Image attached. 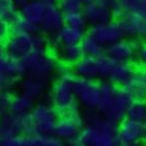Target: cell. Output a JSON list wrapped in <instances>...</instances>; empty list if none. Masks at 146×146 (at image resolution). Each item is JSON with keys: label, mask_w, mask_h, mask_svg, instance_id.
Segmentation results:
<instances>
[{"label": "cell", "mask_w": 146, "mask_h": 146, "mask_svg": "<svg viewBox=\"0 0 146 146\" xmlns=\"http://www.w3.org/2000/svg\"><path fill=\"white\" fill-rule=\"evenodd\" d=\"M10 33V27L7 22L0 19V40L3 41Z\"/></svg>", "instance_id": "cell-40"}, {"label": "cell", "mask_w": 146, "mask_h": 146, "mask_svg": "<svg viewBox=\"0 0 146 146\" xmlns=\"http://www.w3.org/2000/svg\"><path fill=\"white\" fill-rule=\"evenodd\" d=\"M1 146H24V135H17L8 139L1 140Z\"/></svg>", "instance_id": "cell-38"}, {"label": "cell", "mask_w": 146, "mask_h": 146, "mask_svg": "<svg viewBox=\"0 0 146 146\" xmlns=\"http://www.w3.org/2000/svg\"><path fill=\"white\" fill-rule=\"evenodd\" d=\"M76 79L56 77L50 87L48 102L52 103L60 115L82 113V106L78 102L74 90V82Z\"/></svg>", "instance_id": "cell-2"}, {"label": "cell", "mask_w": 146, "mask_h": 146, "mask_svg": "<svg viewBox=\"0 0 146 146\" xmlns=\"http://www.w3.org/2000/svg\"><path fill=\"white\" fill-rule=\"evenodd\" d=\"M117 136L120 145L143 142L144 123L125 118L117 125Z\"/></svg>", "instance_id": "cell-13"}, {"label": "cell", "mask_w": 146, "mask_h": 146, "mask_svg": "<svg viewBox=\"0 0 146 146\" xmlns=\"http://www.w3.org/2000/svg\"><path fill=\"white\" fill-rule=\"evenodd\" d=\"M85 126L79 135L84 146H119L117 125L112 123L99 112L87 111L84 114Z\"/></svg>", "instance_id": "cell-1"}, {"label": "cell", "mask_w": 146, "mask_h": 146, "mask_svg": "<svg viewBox=\"0 0 146 146\" xmlns=\"http://www.w3.org/2000/svg\"><path fill=\"white\" fill-rule=\"evenodd\" d=\"M9 27H10V33L11 32H29V33H35V32L39 31V28L36 25L27 21L20 13L10 22Z\"/></svg>", "instance_id": "cell-30"}, {"label": "cell", "mask_w": 146, "mask_h": 146, "mask_svg": "<svg viewBox=\"0 0 146 146\" xmlns=\"http://www.w3.org/2000/svg\"><path fill=\"white\" fill-rule=\"evenodd\" d=\"M119 146H146L144 142H139V143H132V144H125V145H119Z\"/></svg>", "instance_id": "cell-45"}, {"label": "cell", "mask_w": 146, "mask_h": 146, "mask_svg": "<svg viewBox=\"0 0 146 146\" xmlns=\"http://www.w3.org/2000/svg\"><path fill=\"white\" fill-rule=\"evenodd\" d=\"M88 33L93 35L105 47H108L124 37L118 20H111L106 23L90 26Z\"/></svg>", "instance_id": "cell-10"}, {"label": "cell", "mask_w": 146, "mask_h": 146, "mask_svg": "<svg viewBox=\"0 0 146 146\" xmlns=\"http://www.w3.org/2000/svg\"><path fill=\"white\" fill-rule=\"evenodd\" d=\"M26 75L22 60L10 56L4 50H0V77H2L8 87H12Z\"/></svg>", "instance_id": "cell-9"}, {"label": "cell", "mask_w": 146, "mask_h": 146, "mask_svg": "<svg viewBox=\"0 0 146 146\" xmlns=\"http://www.w3.org/2000/svg\"><path fill=\"white\" fill-rule=\"evenodd\" d=\"M99 80H89L77 78L74 82L75 95L80 105L87 111H95L98 109L100 102V88Z\"/></svg>", "instance_id": "cell-4"}, {"label": "cell", "mask_w": 146, "mask_h": 146, "mask_svg": "<svg viewBox=\"0 0 146 146\" xmlns=\"http://www.w3.org/2000/svg\"><path fill=\"white\" fill-rule=\"evenodd\" d=\"M85 126V118L83 113L70 115H60L54 127V135L64 142L78 140L79 135Z\"/></svg>", "instance_id": "cell-6"}, {"label": "cell", "mask_w": 146, "mask_h": 146, "mask_svg": "<svg viewBox=\"0 0 146 146\" xmlns=\"http://www.w3.org/2000/svg\"><path fill=\"white\" fill-rule=\"evenodd\" d=\"M127 13H142L146 14L145 0H120L119 5L114 10V16L120 17Z\"/></svg>", "instance_id": "cell-25"}, {"label": "cell", "mask_w": 146, "mask_h": 146, "mask_svg": "<svg viewBox=\"0 0 146 146\" xmlns=\"http://www.w3.org/2000/svg\"><path fill=\"white\" fill-rule=\"evenodd\" d=\"M85 35H86L85 30L72 27V26L64 24L56 35L50 36V48H52L54 52H56L64 45L81 43Z\"/></svg>", "instance_id": "cell-17"}, {"label": "cell", "mask_w": 146, "mask_h": 146, "mask_svg": "<svg viewBox=\"0 0 146 146\" xmlns=\"http://www.w3.org/2000/svg\"><path fill=\"white\" fill-rule=\"evenodd\" d=\"M19 14V8L13 0H0V19L10 24Z\"/></svg>", "instance_id": "cell-29"}, {"label": "cell", "mask_w": 146, "mask_h": 146, "mask_svg": "<svg viewBox=\"0 0 146 146\" xmlns=\"http://www.w3.org/2000/svg\"><path fill=\"white\" fill-rule=\"evenodd\" d=\"M13 97L14 95L9 91V89L0 92V116L10 112Z\"/></svg>", "instance_id": "cell-35"}, {"label": "cell", "mask_w": 146, "mask_h": 146, "mask_svg": "<svg viewBox=\"0 0 146 146\" xmlns=\"http://www.w3.org/2000/svg\"><path fill=\"white\" fill-rule=\"evenodd\" d=\"M50 90V80L35 76L25 75L19 82V91L21 94L38 101Z\"/></svg>", "instance_id": "cell-16"}, {"label": "cell", "mask_w": 146, "mask_h": 146, "mask_svg": "<svg viewBox=\"0 0 146 146\" xmlns=\"http://www.w3.org/2000/svg\"><path fill=\"white\" fill-rule=\"evenodd\" d=\"M54 54L56 56L60 62L68 64V66H72V67L85 56L80 43L64 45V46L60 47L58 50H56Z\"/></svg>", "instance_id": "cell-23"}, {"label": "cell", "mask_w": 146, "mask_h": 146, "mask_svg": "<svg viewBox=\"0 0 146 146\" xmlns=\"http://www.w3.org/2000/svg\"><path fill=\"white\" fill-rule=\"evenodd\" d=\"M143 142L146 144V122L144 123V139H143Z\"/></svg>", "instance_id": "cell-46"}, {"label": "cell", "mask_w": 146, "mask_h": 146, "mask_svg": "<svg viewBox=\"0 0 146 146\" xmlns=\"http://www.w3.org/2000/svg\"><path fill=\"white\" fill-rule=\"evenodd\" d=\"M80 44L82 46L85 56L99 58L106 54V47L88 32L85 35L84 38Z\"/></svg>", "instance_id": "cell-26"}, {"label": "cell", "mask_w": 146, "mask_h": 146, "mask_svg": "<svg viewBox=\"0 0 146 146\" xmlns=\"http://www.w3.org/2000/svg\"><path fill=\"white\" fill-rule=\"evenodd\" d=\"M97 60H98V67H99V81H107L117 62L110 58L107 54L97 58Z\"/></svg>", "instance_id": "cell-31"}, {"label": "cell", "mask_w": 146, "mask_h": 146, "mask_svg": "<svg viewBox=\"0 0 146 146\" xmlns=\"http://www.w3.org/2000/svg\"><path fill=\"white\" fill-rule=\"evenodd\" d=\"M41 146H66V142H64L62 139L52 134V135L44 136Z\"/></svg>", "instance_id": "cell-39"}, {"label": "cell", "mask_w": 146, "mask_h": 146, "mask_svg": "<svg viewBox=\"0 0 146 146\" xmlns=\"http://www.w3.org/2000/svg\"><path fill=\"white\" fill-rule=\"evenodd\" d=\"M136 70L137 67L134 64V62H117L107 81L114 84L116 87L123 88L130 81Z\"/></svg>", "instance_id": "cell-20"}, {"label": "cell", "mask_w": 146, "mask_h": 146, "mask_svg": "<svg viewBox=\"0 0 146 146\" xmlns=\"http://www.w3.org/2000/svg\"><path fill=\"white\" fill-rule=\"evenodd\" d=\"M83 3H84V5L85 4H88V3H91V2H93V1H96V0H81Z\"/></svg>", "instance_id": "cell-47"}, {"label": "cell", "mask_w": 146, "mask_h": 146, "mask_svg": "<svg viewBox=\"0 0 146 146\" xmlns=\"http://www.w3.org/2000/svg\"><path fill=\"white\" fill-rule=\"evenodd\" d=\"M35 105V101H33L29 97L19 93L17 95H14L13 97L10 112L16 115H27L31 113Z\"/></svg>", "instance_id": "cell-27"}, {"label": "cell", "mask_w": 146, "mask_h": 146, "mask_svg": "<svg viewBox=\"0 0 146 146\" xmlns=\"http://www.w3.org/2000/svg\"><path fill=\"white\" fill-rule=\"evenodd\" d=\"M30 115L39 134L44 136L54 134L60 114L50 102H38L35 104Z\"/></svg>", "instance_id": "cell-5"}, {"label": "cell", "mask_w": 146, "mask_h": 146, "mask_svg": "<svg viewBox=\"0 0 146 146\" xmlns=\"http://www.w3.org/2000/svg\"><path fill=\"white\" fill-rule=\"evenodd\" d=\"M6 89H9L8 85H7V83L5 82V80L2 77H0V92L3 90H6Z\"/></svg>", "instance_id": "cell-42"}, {"label": "cell", "mask_w": 146, "mask_h": 146, "mask_svg": "<svg viewBox=\"0 0 146 146\" xmlns=\"http://www.w3.org/2000/svg\"><path fill=\"white\" fill-rule=\"evenodd\" d=\"M117 20L122 28L124 37L136 41L146 40V14L127 13L121 15Z\"/></svg>", "instance_id": "cell-7"}, {"label": "cell", "mask_w": 146, "mask_h": 146, "mask_svg": "<svg viewBox=\"0 0 146 146\" xmlns=\"http://www.w3.org/2000/svg\"><path fill=\"white\" fill-rule=\"evenodd\" d=\"M58 5L64 15L83 11L84 8V3L81 0H58Z\"/></svg>", "instance_id": "cell-33"}, {"label": "cell", "mask_w": 146, "mask_h": 146, "mask_svg": "<svg viewBox=\"0 0 146 146\" xmlns=\"http://www.w3.org/2000/svg\"><path fill=\"white\" fill-rule=\"evenodd\" d=\"M0 146H1V144H0Z\"/></svg>", "instance_id": "cell-50"}, {"label": "cell", "mask_w": 146, "mask_h": 146, "mask_svg": "<svg viewBox=\"0 0 146 146\" xmlns=\"http://www.w3.org/2000/svg\"><path fill=\"white\" fill-rule=\"evenodd\" d=\"M64 24L82 30H85L89 25L83 11L66 14L64 15Z\"/></svg>", "instance_id": "cell-32"}, {"label": "cell", "mask_w": 146, "mask_h": 146, "mask_svg": "<svg viewBox=\"0 0 146 146\" xmlns=\"http://www.w3.org/2000/svg\"><path fill=\"white\" fill-rule=\"evenodd\" d=\"M44 139V135L33 134V135H24V146H41Z\"/></svg>", "instance_id": "cell-36"}, {"label": "cell", "mask_w": 146, "mask_h": 146, "mask_svg": "<svg viewBox=\"0 0 146 146\" xmlns=\"http://www.w3.org/2000/svg\"><path fill=\"white\" fill-rule=\"evenodd\" d=\"M132 100L133 99L131 98V96L128 94V92L124 88L118 87L110 107L102 115L109 121H111L112 123L118 125L121 121L126 118L127 109H128L129 105L131 104Z\"/></svg>", "instance_id": "cell-12"}, {"label": "cell", "mask_w": 146, "mask_h": 146, "mask_svg": "<svg viewBox=\"0 0 146 146\" xmlns=\"http://www.w3.org/2000/svg\"><path fill=\"white\" fill-rule=\"evenodd\" d=\"M48 3L50 2L45 0H28L19 8V13L27 21L39 28V24L44 16Z\"/></svg>", "instance_id": "cell-18"}, {"label": "cell", "mask_w": 146, "mask_h": 146, "mask_svg": "<svg viewBox=\"0 0 146 146\" xmlns=\"http://www.w3.org/2000/svg\"><path fill=\"white\" fill-rule=\"evenodd\" d=\"M64 25V14L58 7V3H48L47 9L39 24V31L52 36L56 35Z\"/></svg>", "instance_id": "cell-15"}, {"label": "cell", "mask_w": 146, "mask_h": 146, "mask_svg": "<svg viewBox=\"0 0 146 146\" xmlns=\"http://www.w3.org/2000/svg\"><path fill=\"white\" fill-rule=\"evenodd\" d=\"M2 47H3V41L0 40V50H2Z\"/></svg>", "instance_id": "cell-49"}, {"label": "cell", "mask_w": 146, "mask_h": 146, "mask_svg": "<svg viewBox=\"0 0 146 146\" xmlns=\"http://www.w3.org/2000/svg\"><path fill=\"white\" fill-rule=\"evenodd\" d=\"M32 44L35 50H41V52L50 50V36H47L41 31L35 32L32 33Z\"/></svg>", "instance_id": "cell-34"}, {"label": "cell", "mask_w": 146, "mask_h": 146, "mask_svg": "<svg viewBox=\"0 0 146 146\" xmlns=\"http://www.w3.org/2000/svg\"><path fill=\"white\" fill-rule=\"evenodd\" d=\"M47 2H50V3H58V0H45Z\"/></svg>", "instance_id": "cell-48"}, {"label": "cell", "mask_w": 146, "mask_h": 146, "mask_svg": "<svg viewBox=\"0 0 146 146\" xmlns=\"http://www.w3.org/2000/svg\"><path fill=\"white\" fill-rule=\"evenodd\" d=\"M13 1L15 2V4L17 5L18 8H20V7H21L22 5H24L26 2H27L28 0H13Z\"/></svg>", "instance_id": "cell-44"}, {"label": "cell", "mask_w": 146, "mask_h": 146, "mask_svg": "<svg viewBox=\"0 0 146 146\" xmlns=\"http://www.w3.org/2000/svg\"><path fill=\"white\" fill-rule=\"evenodd\" d=\"M22 62L25 67L26 75L46 80H50L56 75L60 64L56 56L50 52V50L41 52L32 50L22 60Z\"/></svg>", "instance_id": "cell-3"}, {"label": "cell", "mask_w": 146, "mask_h": 146, "mask_svg": "<svg viewBox=\"0 0 146 146\" xmlns=\"http://www.w3.org/2000/svg\"><path fill=\"white\" fill-rule=\"evenodd\" d=\"M136 62L141 66V68L146 69V40L141 41L138 45Z\"/></svg>", "instance_id": "cell-37"}, {"label": "cell", "mask_w": 146, "mask_h": 146, "mask_svg": "<svg viewBox=\"0 0 146 146\" xmlns=\"http://www.w3.org/2000/svg\"><path fill=\"white\" fill-rule=\"evenodd\" d=\"M22 115L9 112L0 116V141L21 134Z\"/></svg>", "instance_id": "cell-19"}, {"label": "cell", "mask_w": 146, "mask_h": 146, "mask_svg": "<svg viewBox=\"0 0 146 146\" xmlns=\"http://www.w3.org/2000/svg\"><path fill=\"white\" fill-rule=\"evenodd\" d=\"M139 42L134 39L123 37L120 40L106 47V54L115 62H134L137 56Z\"/></svg>", "instance_id": "cell-11"}, {"label": "cell", "mask_w": 146, "mask_h": 146, "mask_svg": "<svg viewBox=\"0 0 146 146\" xmlns=\"http://www.w3.org/2000/svg\"><path fill=\"white\" fill-rule=\"evenodd\" d=\"M74 73L77 78L89 80H99L98 60L94 56H84L73 66Z\"/></svg>", "instance_id": "cell-22"}, {"label": "cell", "mask_w": 146, "mask_h": 146, "mask_svg": "<svg viewBox=\"0 0 146 146\" xmlns=\"http://www.w3.org/2000/svg\"><path fill=\"white\" fill-rule=\"evenodd\" d=\"M100 88H101V94H100V102L97 111L99 112L100 114H104L114 99L115 93H116L118 87H116L109 81H101Z\"/></svg>", "instance_id": "cell-24"}, {"label": "cell", "mask_w": 146, "mask_h": 146, "mask_svg": "<svg viewBox=\"0 0 146 146\" xmlns=\"http://www.w3.org/2000/svg\"><path fill=\"white\" fill-rule=\"evenodd\" d=\"M66 146H84L79 140H75V141H71L66 143Z\"/></svg>", "instance_id": "cell-43"}, {"label": "cell", "mask_w": 146, "mask_h": 146, "mask_svg": "<svg viewBox=\"0 0 146 146\" xmlns=\"http://www.w3.org/2000/svg\"><path fill=\"white\" fill-rule=\"evenodd\" d=\"M126 118L138 122H146V100H132L126 112Z\"/></svg>", "instance_id": "cell-28"}, {"label": "cell", "mask_w": 146, "mask_h": 146, "mask_svg": "<svg viewBox=\"0 0 146 146\" xmlns=\"http://www.w3.org/2000/svg\"><path fill=\"white\" fill-rule=\"evenodd\" d=\"M83 13L90 26L106 23L113 20L114 17L113 9L107 3L104 2L103 0H96L88 4H85Z\"/></svg>", "instance_id": "cell-14"}, {"label": "cell", "mask_w": 146, "mask_h": 146, "mask_svg": "<svg viewBox=\"0 0 146 146\" xmlns=\"http://www.w3.org/2000/svg\"><path fill=\"white\" fill-rule=\"evenodd\" d=\"M123 88L133 100H146V69L137 68L130 81Z\"/></svg>", "instance_id": "cell-21"}, {"label": "cell", "mask_w": 146, "mask_h": 146, "mask_svg": "<svg viewBox=\"0 0 146 146\" xmlns=\"http://www.w3.org/2000/svg\"><path fill=\"white\" fill-rule=\"evenodd\" d=\"M103 1L105 3H107V4L113 9V13H114V10L119 5V1H120V0H103Z\"/></svg>", "instance_id": "cell-41"}, {"label": "cell", "mask_w": 146, "mask_h": 146, "mask_svg": "<svg viewBox=\"0 0 146 146\" xmlns=\"http://www.w3.org/2000/svg\"><path fill=\"white\" fill-rule=\"evenodd\" d=\"M2 50L19 60H23L32 50V33L29 32H11L3 40Z\"/></svg>", "instance_id": "cell-8"}]
</instances>
